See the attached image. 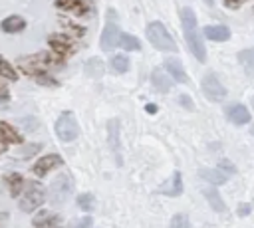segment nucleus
<instances>
[{"mask_svg":"<svg viewBox=\"0 0 254 228\" xmlns=\"http://www.w3.org/2000/svg\"><path fill=\"white\" fill-rule=\"evenodd\" d=\"M0 75L2 77H6V79H10V81H16L18 79V73H16V69L0 56Z\"/></svg>","mask_w":254,"mask_h":228,"instance_id":"26","label":"nucleus"},{"mask_svg":"<svg viewBox=\"0 0 254 228\" xmlns=\"http://www.w3.org/2000/svg\"><path fill=\"white\" fill-rule=\"evenodd\" d=\"M56 8L71 12V14H85L91 10V4L87 0H56Z\"/></svg>","mask_w":254,"mask_h":228,"instance_id":"9","label":"nucleus"},{"mask_svg":"<svg viewBox=\"0 0 254 228\" xmlns=\"http://www.w3.org/2000/svg\"><path fill=\"white\" fill-rule=\"evenodd\" d=\"M220 169H226V172H236V169H234V165L232 163H228V161H220Z\"/></svg>","mask_w":254,"mask_h":228,"instance_id":"33","label":"nucleus"},{"mask_svg":"<svg viewBox=\"0 0 254 228\" xmlns=\"http://www.w3.org/2000/svg\"><path fill=\"white\" fill-rule=\"evenodd\" d=\"M145 109H147V113H155V111H157V105H153V103H147V107H145Z\"/></svg>","mask_w":254,"mask_h":228,"instance_id":"36","label":"nucleus"},{"mask_svg":"<svg viewBox=\"0 0 254 228\" xmlns=\"http://www.w3.org/2000/svg\"><path fill=\"white\" fill-rule=\"evenodd\" d=\"M246 0H224V6L226 8H238L240 4H244Z\"/></svg>","mask_w":254,"mask_h":228,"instance_id":"34","label":"nucleus"},{"mask_svg":"<svg viewBox=\"0 0 254 228\" xmlns=\"http://www.w3.org/2000/svg\"><path fill=\"white\" fill-rule=\"evenodd\" d=\"M179 103H181V105H185V109H194L192 99H190L189 95H181V97H179Z\"/></svg>","mask_w":254,"mask_h":228,"instance_id":"32","label":"nucleus"},{"mask_svg":"<svg viewBox=\"0 0 254 228\" xmlns=\"http://www.w3.org/2000/svg\"><path fill=\"white\" fill-rule=\"evenodd\" d=\"M147 38L153 44V48L161 50V52H177V42L173 40V36L167 32V28L161 22H151L147 26Z\"/></svg>","mask_w":254,"mask_h":228,"instance_id":"2","label":"nucleus"},{"mask_svg":"<svg viewBox=\"0 0 254 228\" xmlns=\"http://www.w3.org/2000/svg\"><path fill=\"white\" fill-rule=\"evenodd\" d=\"M202 2H204L206 6H212V4H214V0H202Z\"/></svg>","mask_w":254,"mask_h":228,"instance_id":"39","label":"nucleus"},{"mask_svg":"<svg viewBox=\"0 0 254 228\" xmlns=\"http://www.w3.org/2000/svg\"><path fill=\"white\" fill-rule=\"evenodd\" d=\"M226 117L234 123V125H244L250 121V111L240 105V103H234V105H228L226 107Z\"/></svg>","mask_w":254,"mask_h":228,"instance_id":"11","label":"nucleus"},{"mask_svg":"<svg viewBox=\"0 0 254 228\" xmlns=\"http://www.w3.org/2000/svg\"><path fill=\"white\" fill-rule=\"evenodd\" d=\"M252 12H254V10H252Z\"/></svg>","mask_w":254,"mask_h":228,"instance_id":"42","label":"nucleus"},{"mask_svg":"<svg viewBox=\"0 0 254 228\" xmlns=\"http://www.w3.org/2000/svg\"><path fill=\"white\" fill-rule=\"evenodd\" d=\"M26 28V20L22 16H8L2 20V30L6 34H16V32H22Z\"/></svg>","mask_w":254,"mask_h":228,"instance_id":"15","label":"nucleus"},{"mask_svg":"<svg viewBox=\"0 0 254 228\" xmlns=\"http://www.w3.org/2000/svg\"><path fill=\"white\" fill-rule=\"evenodd\" d=\"M119 46H121L123 50H127V52H137V50H141L139 40H137L135 36H131V34H119Z\"/></svg>","mask_w":254,"mask_h":228,"instance_id":"23","label":"nucleus"},{"mask_svg":"<svg viewBox=\"0 0 254 228\" xmlns=\"http://www.w3.org/2000/svg\"><path fill=\"white\" fill-rule=\"evenodd\" d=\"M181 22H183V30H185V38L189 44V50L192 52V56L202 63L206 61V50L204 44L200 40V36L196 34V16L190 8H183L181 10Z\"/></svg>","mask_w":254,"mask_h":228,"instance_id":"1","label":"nucleus"},{"mask_svg":"<svg viewBox=\"0 0 254 228\" xmlns=\"http://www.w3.org/2000/svg\"><path fill=\"white\" fill-rule=\"evenodd\" d=\"M204 36L208 40H214V42H226L230 38V30L226 26H206Z\"/></svg>","mask_w":254,"mask_h":228,"instance_id":"17","label":"nucleus"},{"mask_svg":"<svg viewBox=\"0 0 254 228\" xmlns=\"http://www.w3.org/2000/svg\"><path fill=\"white\" fill-rule=\"evenodd\" d=\"M4 151H6V141L0 139V153H4Z\"/></svg>","mask_w":254,"mask_h":228,"instance_id":"38","label":"nucleus"},{"mask_svg":"<svg viewBox=\"0 0 254 228\" xmlns=\"http://www.w3.org/2000/svg\"><path fill=\"white\" fill-rule=\"evenodd\" d=\"M115 46H119V28L115 22L109 20L103 28V34H101V48L105 52H111Z\"/></svg>","mask_w":254,"mask_h":228,"instance_id":"8","label":"nucleus"},{"mask_svg":"<svg viewBox=\"0 0 254 228\" xmlns=\"http://www.w3.org/2000/svg\"><path fill=\"white\" fill-rule=\"evenodd\" d=\"M169 228H190V222H189L187 214H175Z\"/></svg>","mask_w":254,"mask_h":228,"instance_id":"29","label":"nucleus"},{"mask_svg":"<svg viewBox=\"0 0 254 228\" xmlns=\"http://www.w3.org/2000/svg\"><path fill=\"white\" fill-rule=\"evenodd\" d=\"M151 81H153V85H155V89H159L161 93H167V91H171V85H173V81H171V77L163 71V69H153V73H151Z\"/></svg>","mask_w":254,"mask_h":228,"instance_id":"13","label":"nucleus"},{"mask_svg":"<svg viewBox=\"0 0 254 228\" xmlns=\"http://www.w3.org/2000/svg\"><path fill=\"white\" fill-rule=\"evenodd\" d=\"M0 139H4L6 143H20V135L16 133V129L10 123H0Z\"/></svg>","mask_w":254,"mask_h":228,"instance_id":"22","label":"nucleus"},{"mask_svg":"<svg viewBox=\"0 0 254 228\" xmlns=\"http://www.w3.org/2000/svg\"><path fill=\"white\" fill-rule=\"evenodd\" d=\"M44 198H46V192H44L42 184L32 182V184L26 186V192H24V196H22V200H20V210L32 212V210H36V208L44 202Z\"/></svg>","mask_w":254,"mask_h":228,"instance_id":"4","label":"nucleus"},{"mask_svg":"<svg viewBox=\"0 0 254 228\" xmlns=\"http://www.w3.org/2000/svg\"><path fill=\"white\" fill-rule=\"evenodd\" d=\"M83 69H85V75H89L93 79H99L103 75V61L99 57H91V59L85 61V67Z\"/></svg>","mask_w":254,"mask_h":228,"instance_id":"20","label":"nucleus"},{"mask_svg":"<svg viewBox=\"0 0 254 228\" xmlns=\"http://www.w3.org/2000/svg\"><path fill=\"white\" fill-rule=\"evenodd\" d=\"M71 228H91V216H83L77 222H73Z\"/></svg>","mask_w":254,"mask_h":228,"instance_id":"31","label":"nucleus"},{"mask_svg":"<svg viewBox=\"0 0 254 228\" xmlns=\"http://www.w3.org/2000/svg\"><path fill=\"white\" fill-rule=\"evenodd\" d=\"M58 224H60V216L54 214V212H48V210L40 212V214L34 218V226H36V228H56Z\"/></svg>","mask_w":254,"mask_h":228,"instance_id":"14","label":"nucleus"},{"mask_svg":"<svg viewBox=\"0 0 254 228\" xmlns=\"http://www.w3.org/2000/svg\"><path fill=\"white\" fill-rule=\"evenodd\" d=\"M238 59H240V63L244 65L246 73H248V75H254V50H244V52H240V54H238Z\"/></svg>","mask_w":254,"mask_h":228,"instance_id":"24","label":"nucleus"},{"mask_svg":"<svg viewBox=\"0 0 254 228\" xmlns=\"http://www.w3.org/2000/svg\"><path fill=\"white\" fill-rule=\"evenodd\" d=\"M198 174H200L204 180L212 182V184H222V182H226V178H228L226 172H222V171H218V169H200Z\"/></svg>","mask_w":254,"mask_h":228,"instance_id":"19","label":"nucleus"},{"mask_svg":"<svg viewBox=\"0 0 254 228\" xmlns=\"http://www.w3.org/2000/svg\"><path fill=\"white\" fill-rule=\"evenodd\" d=\"M248 212H250V206H248V204H240L238 214H240V216H244V214H248Z\"/></svg>","mask_w":254,"mask_h":228,"instance_id":"35","label":"nucleus"},{"mask_svg":"<svg viewBox=\"0 0 254 228\" xmlns=\"http://www.w3.org/2000/svg\"><path fill=\"white\" fill-rule=\"evenodd\" d=\"M109 145L113 147V153H115V157H117V163L121 165V151H119V121L117 119H113V121H109Z\"/></svg>","mask_w":254,"mask_h":228,"instance_id":"16","label":"nucleus"},{"mask_svg":"<svg viewBox=\"0 0 254 228\" xmlns=\"http://www.w3.org/2000/svg\"><path fill=\"white\" fill-rule=\"evenodd\" d=\"M6 222H8V214H6V212H2V214H0V226H4Z\"/></svg>","mask_w":254,"mask_h":228,"instance_id":"37","label":"nucleus"},{"mask_svg":"<svg viewBox=\"0 0 254 228\" xmlns=\"http://www.w3.org/2000/svg\"><path fill=\"white\" fill-rule=\"evenodd\" d=\"M202 93L210 99V101H222L226 97V87L218 81V77L214 73H206L202 77Z\"/></svg>","mask_w":254,"mask_h":228,"instance_id":"5","label":"nucleus"},{"mask_svg":"<svg viewBox=\"0 0 254 228\" xmlns=\"http://www.w3.org/2000/svg\"><path fill=\"white\" fill-rule=\"evenodd\" d=\"M6 182L10 184V192H12V194H18V192L22 190V182H24V180H22L20 174H8V176H6Z\"/></svg>","mask_w":254,"mask_h":228,"instance_id":"28","label":"nucleus"},{"mask_svg":"<svg viewBox=\"0 0 254 228\" xmlns=\"http://www.w3.org/2000/svg\"><path fill=\"white\" fill-rule=\"evenodd\" d=\"M202 194L206 196L208 204H210L216 212H224V210H226V204L222 202V198H220V194H218V190H216L214 186H206V188L202 190Z\"/></svg>","mask_w":254,"mask_h":228,"instance_id":"18","label":"nucleus"},{"mask_svg":"<svg viewBox=\"0 0 254 228\" xmlns=\"http://www.w3.org/2000/svg\"><path fill=\"white\" fill-rule=\"evenodd\" d=\"M165 69H167V73H169L175 81H179V83H187V81H189V77H187V73H185V69H183V63H181L179 59H175V57L165 59Z\"/></svg>","mask_w":254,"mask_h":228,"instance_id":"12","label":"nucleus"},{"mask_svg":"<svg viewBox=\"0 0 254 228\" xmlns=\"http://www.w3.org/2000/svg\"><path fill=\"white\" fill-rule=\"evenodd\" d=\"M62 165H64V159H62L60 155H56V153L44 155L42 159L36 161V165H34V174L42 178V176L48 174V171H52L54 167H62Z\"/></svg>","mask_w":254,"mask_h":228,"instance_id":"7","label":"nucleus"},{"mask_svg":"<svg viewBox=\"0 0 254 228\" xmlns=\"http://www.w3.org/2000/svg\"><path fill=\"white\" fill-rule=\"evenodd\" d=\"M111 67L115 69V71H119V73H125L127 69H129V59L125 57V56H113L111 57Z\"/></svg>","mask_w":254,"mask_h":228,"instance_id":"27","label":"nucleus"},{"mask_svg":"<svg viewBox=\"0 0 254 228\" xmlns=\"http://www.w3.org/2000/svg\"><path fill=\"white\" fill-rule=\"evenodd\" d=\"M252 107H254V97H252Z\"/></svg>","mask_w":254,"mask_h":228,"instance_id":"41","label":"nucleus"},{"mask_svg":"<svg viewBox=\"0 0 254 228\" xmlns=\"http://www.w3.org/2000/svg\"><path fill=\"white\" fill-rule=\"evenodd\" d=\"M77 206H79L81 210L91 212V210L95 208V198H93V194H89V192L79 194V196H77Z\"/></svg>","mask_w":254,"mask_h":228,"instance_id":"25","label":"nucleus"},{"mask_svg":"<svg viewBox=\"0 0 254 228\" xmlns=\"http://www.w3.org/2000/svg\"><path fill=\"white\" fill-rule=\"evenodd\" d=\"M250 133H252V135H254V123H252V127H250Z\"/></svg>","mask_w":254,"mask_h":228,"instance_id":"40","label":"nucleus"},{"mask_svg":"<svg viewBox=\"0 0 254 228\" xmlns=\"http://www.w3.org/2000/svg\"><path fill=\"white\" fill-rule=\"evenodd\" d=\"M69 40L65 38V36H60V34H52L50 36V46H52V50L54 52H58V54H65L67 50H69Z\"/></svg>","mask_w":254,"mask_h":228,"instance_id":"21","label":"nucleus"},{"mask_svg":"<svg viewBox=\"0 0 254 228\" xmlns=\"http://www.w3.org/2000/svg\"><path fill=\"white\" fill-rule=\"evenodd\" d=\"M69 192H71V180H69L67 174H60V176L52 182V186H50V190H48L50 198H52L56 204H62V202L69 196Z\"/></svg>","mask_w":254,"mask_h":228,"instance_id":"6","label":"nucleus"},{"mask_svg":"<svg viewBox=\"0 0 254 228\" xmlns=\"http://www.w3.org/2000/svg\"><path fill=\"white\" fill-rule=\"evenodd\" d=\"M159 192H161V194H167V196H179V194L183 192V178H181V172L175 171V172L171 174V178L159 186Z\"/></svg>","mask_w":254,"mask_h":228,"instance_id":"10","label":"nucleus"},{"mask_svg":"<svg viewBox=\"0 0 254 228\" xmlns=\"http://www.w3.org/2000/svg\"><path fill=\"white\" fill-rule=\"evenodd\" d=\"M56 135H58L62 141H65V143L77 139V135H79V125H77V119H75V115H73L71 111H64V113L58 117V121H56Z\"/></svg>","mask_w":254,"mask_h":228,"instance_id":"3","label":"nucleus"},{"mask_svg":"<svg viewBox=\"0 0 254 228\" xmlns=\"http://www.w3.org/2000/svg\"><path fill=\"white\" fill-rule=\"evenodd\" d=\"M34 77H36V81L40 85H50V87H56L58 85V81L54 77H50L48 73H44V71H34Z\"/></svg>","mask_w":254,"mask_h":228,"instance_id":"30","label":"nucleus"}]
</instances>
